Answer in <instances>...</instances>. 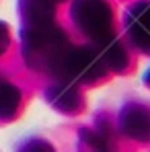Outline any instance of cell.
<instances>
[{"instance_id": "6da1fadb", "label": "cell", "mask_w": 150, "mask_h": 152, "mask_svg": "<svg viewBox=\"0 0 150 152\" xmlns=\"http://www.w3.org/2000/svg\"><path fill=\"white\" fill-rule=\"evenodd\" d=\"M45 150H48V148H45L43 144H33V148H31L29 152H45Z\"/></svg>"}]
</instances>
